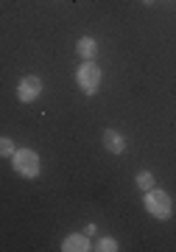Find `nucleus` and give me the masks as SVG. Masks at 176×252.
<instances>
[{
  "mask_svg": "<svg viewBox=\"0 0 176 252\" xmlns=\"http://www.w3.org/2000/svg\"><path fill=\"white\" fill-rule=\"evenodd\" d=\"M11 165H14V171L20 177H26V180H34L39 177L42 171V162H39V154L34 149H17V154L11 157Z\"/></svg>",
  "mask_w": 176,
  "mask_h": 252,
  "instance_id": "1",
  "label": "nucleus"
},
{
  "mask_svg": "<svg viewBox=\"0 0 176 252\" xmlns=\"http://www.w3.org/2000/svg\"><path fill=\"white\" fill-rule=\"evenodd\" d=\"M146 210H148L154 219H171V213H174V202H171V196H168L165 190H159V188H151L146 190Z\"/></svg>",
  "mask_w": 176,
  "mask_h": 252,
  "instance_id": "2",
  "label": "nucleus"
},
{
  "mask_svg": "<svg viewBox=\"0 0 176 252\" xmlns=\"http://www.w3.org/2000/svg\"><path fill=\"white\" fill-rule=\"evenodd\" d=\"M76 81H79V87L87 93V95H92V93L98 90V84H101V67H98L92 59H84L81 67L76 70Z\"/></svg>",
  "mask_w": 176,
  "mask_h": 252,
  "instance_id": "3",
  "label": "nucleus"
},
{
  "mask_svg": "<svg viewBox=\"0 0 176 252\" xmlns=\"http://www.w3.org/2000/svg\"><path fill=\"white\" fill-rule=\"evenodd\" d=\"M39 93H42V79H39V76H26V79L17 84V101H23V104L36 101Z\"/></svg>",
  "mask_w": 176,
  "mask_h": 252,
  "instance_id": "4",
  "label": "nucleus"
},
{
  "mask_svg": "<svg viewBox=\"0 0 176 252\" xmlns=\"http://www.w3.org/2000/svg\"><path fill=\"white\" fill-rule=\"evenodd\" d=\"M87 250H92L87 233H70L62 241V252H87Z\"/></svg>",
  "mask_w": 176,
  "mask_h": 252,
  "instance_id": "5",
  "label": "nucleus"
},
{
  "mask_svg": "<svg viewBox=\"0 0 176 252\" xmlns=\"http://www.w3.org/2000/svg\"><path fill=\"white\" fill-rule=\"evenodd\" d=\"M104 149L109 154H123L126 152V140L120 132H115V129H104Z\"/></svg>",
  "mask_w": 176,
  "mask_h": 252,
  "instance_id": "6",
  "label": "nucleus"
},
{
  "mask_svg": "<svg viewBox=\"0 0 176 252\" xmlns=\"http://www.w3.org/2000/svg\"><path fill=\"white\" fill-rule=\"evenodd\" d=\"M76 51H79L81 59H92V56L98 54V45H95L92 36H81L79 42H76Z\"/></svg>",
  "mask_w": 176,
  "mask_h": 252,
  "instance_id": "7",
  "label": "nucleus"
},
{
  "mask_svg": "<svg viewBox=\"0 0 176 252\" xmlns=\"http://www.w3.org/2000/svg\"><path fill=\"white\" fill-rule=\"evenodd\" d=\"M137 188H140V190H151V188H154V174H151V171H140V174H137Z\"/></svg>",
  "mask_w": 176,
  "mask_h": 252,
  "instance_id": "8",
  "label": "nucleus"
},
{
  "mask_svg": "<svg viewBox=\"0 0 176 252\" xmlns=\"http://www.w3.org/2000/svg\"><path fill=\"white\" fill-rule=\"evenodd\" d=\"M95 250H101V252H117L120 247H117V241H115V238H109V235H104V238L98 241V247H95Z\"/></svg>",
  "mask_w": 176,
  "mask_h": 252,
  "instance_id": "9",
  "label": "nucleus"
},
{
  "mask_svg": "<svg viewBox=\"0 0 176 252\" xmlns=\"http://www.w3.org/2000/svg\"><path fill=\"white\" fill-rule=\"evenodd\" d=\"M0 154H3V157H14V154H17V149H14V143H11L9 137L0 140Z\"/></svg>",
  "mask_w": 176,
  "mask_h": 252,
  "instance_id": "10",
  "label": "nucleus"
},
{
  "mask_svg": "<svg viewBox=\"0 0 176 252\" xmlns=\"http://www.w3.org/2000/svg\"><path fill=\"white\" fill-rule=\"evenodd\" d=\"M143 3H146V6H151V3H154V0H143Z\"/></svg>",
  "mask_w": 176,
  "mask_h": 252,
  "instance_id": "11",
  "label": "nucleus"
}]
</instances>
